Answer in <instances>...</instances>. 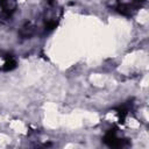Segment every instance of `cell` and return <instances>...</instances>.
<instances>
[{
  "label": "cell",
  "mask_w": 149,
  "mask_h": 149,
  "mask_svg": "<svg viewBox=\"0 0 149 149\" xmlns=\"http://www.w3.org/2000/svg\"><path fill=\"white\" fill-rule=\"evenodd\" d=\"M17 5V0H0V7L2 9V13L10 16L12 13L15 10Z\"/></svg>",
  "instance_id": "cell-1"
}]
</instances>
